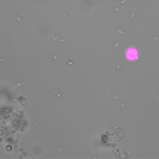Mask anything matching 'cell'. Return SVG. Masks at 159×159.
<instances>
[{
  "mask_svg": "<svg viewBox=\"0 0 159 159\" xmlns=\"http://www.w3.org/2000/svg\"><path fill=\"white\" fill-rule=\"evenodd\" d=\"M126 54L127 59L130 60H135L138 58V51L135 48H130L127 50Z\"/></svg>",
  "mask_w": 159,
  "mask_h": 159,
  "instance_id": "obj_1",
  "label": "cell"
}]
</instances>
